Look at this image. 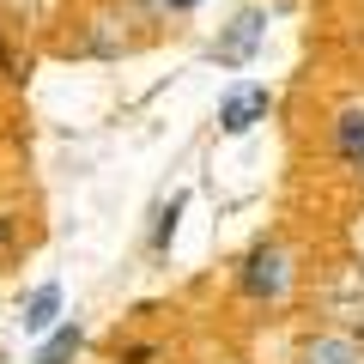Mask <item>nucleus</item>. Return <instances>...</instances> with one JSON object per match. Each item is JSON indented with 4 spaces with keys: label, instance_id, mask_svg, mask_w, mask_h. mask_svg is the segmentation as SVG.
<instances>
[{
    "label": "nucleus",
    "instance_id": "f257e3e1",
    "mask_svg": "<svg viewBox=\"0 0 364 364\" xmlns=\"http://www.w3.org/2000/svg\"><path fill=\"white\" fill-rule=\"evenodd\" d=\"M261 43H267V13H261V6H243L231 25H219V37H213V61H219L225 73H243V67L261 55Z\"/></svg>",
    "mask_w": 364,
    "mask_h": 364
},
{
    "label": "nucleus",
    "instance_id": "f03ea898",
    "mask_svg": "<svg viewBox=\"0 0 364 364\" xmlns=\"http://www.w3.org/2000/svg\"><path fill=\"white\" fill-rule=\"evenodd\" d=\"M237 286H243V298H255V304L286 298V286H291V261H286V249H279V243H255V249L243 255Z\"/></svg>",
    "mask_w": 364,
    "mask_h": 364
},
{
    "label": "nucleus",
    "instance_id": "7ed1b4c3",
    "mask_svg": "<svg viewBox=\"0 0 364 364\" xmlns=\"http://www.w3.org/2000/svg\"><path fill=\"white\" fill-rule=\"evenodd\" d=\"M267 109H273V91L267 85H231L219 97V134H249L255 122H267Z\"/></svg>",
    "mask_w": 364,
    "mask_h": 364
},
{
    "label": "nucleus",
    "instance_id": "20e7f679",
    "mask_svg": "<svg viewBox=\"0 0 364 364\" xmlns=\"http://www.w3.org/2000/svg\"><path fill=\"white\" fill-rule=\"evenodd\" d=\"M334 152H340L346 170H364V109L358 104L334 116Z\"/></svg>",
    "mask_w": 364,
    "mask_h": 364
},
{
    "label": "nucleus",
    "instance_id": "39448f33",
    "mask_svg": "<svg viewBox=\"0 0 364 364\" xmlns=\"http://www.w3.org/2000/svg\"><path fill=\"white\" fill-rule=\"evenodd\" d=\"M79 346H85V328H79V322H55L49 340L37 346V358H31V364H73Z\"/></svg>",
    "mask_w": 364,
    "mask_h": 364
},
{
    "label": "nucleus",
    "instance_id": "423d86ee",
    "mask_svg": "<svg viewBox=\"0 0 364 364\" xmlns=\"http://www.w3.org/2000/svg\"><path fill=\"white\" fill-rule=\"evenodd\" d=\"M55 316H61V286H55V279H43V286L31 291V304H25V316H18V322H25V334H49Z\"/></svg>",
    "mask_w": 364,
    "mask_h": 364
},
{
    "label": "nucleus",
    "instance_id": "0eeeda50",
    "mask_svg": "<svg viewBox=\"0 0 364 364\" xmlns=\"http://www.w3.org/2000/svg\"><path fill=\"white\" fill-rule=\"evenodd\" d=\"M304 364H364V352L352 346V340H340V334H328V340H316V346L304 352Z\"/></svg>",
    "mask_w": 364,
    "mask_h": 364
},
{
    "label": "nucleus",
    "instance_id": "6e6552de",
    "mask_svg": "<svg viewBox=\"0 0 364 364\" xmlns=\"http://www.w3.org/2000/svg\"><path fill=\"white\" fill-rule=\"evenodd\" d=\"M182 207H188V195H170V207L158 213V225H152V249H158V255L176 243V219H182Z\"/></svg>",
    "mask_w": 364,
    "mask_h": 364
},
{
    "label": "nucleus",
    "instance_id": "1a4fd4ad",
    "mask_svg": "<svg viewBox=\"0 0 364 364\" xmlns=\"http://www.w3.org/2000/svg\"><path fill=\"white\" fill-rule=\"evenodd\" d=\"M158 6H164V13H200L207 0H158Z\"/></svg>",
    "mask_w": 364,
    "mask_h": 364
},
{
    "label": "nucleus",
    "instance_id": "9d476101",
    "mask_svg": "<svg viewBox=\"0 0 364 364\" xmlns=\"http://www.w3.org/2000/svg\"><path fill=\"white\" fill-rule=\"evenodd\" d=\"M13 237H18V225H13V213H0V249L13 243Z\"/></svg>",
    "mask_w": 364,
    "mask_h": 364
},
{
    "label": "nucleus",
    "instance_id": "9b49d317",
    "mask_svg": "<svg viewBox=\"0 0 364 364\" xmlns=\"http://www.w3.org/2000/svg\"><path fill=\"white\" fill-rule=\"evenodd\" d=\"M0 73H6V79H25V73H18V61L6 55V43H0Z\"/></svg>",
    "mask_w": 364,
    "mask_h": 364
},
{
    "label": "nucleus",
    "instance_id": "f8f14e48",
    "mask_svg": "<svg viewBox=\"0 0 364 364\" xmlns=\"http://www.w3.org/2000/svg\"><path fill=\"white\" fill-rule=\"evenodd\" d=\"M152 358H158L152 346H134V352H128V358H122V364H152Z\"/></svg>",
    "mask_w": 364,
    "mask_h": 364
}]
</instances>
